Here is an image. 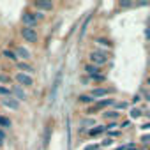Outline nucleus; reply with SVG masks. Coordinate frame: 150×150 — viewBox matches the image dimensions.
<instances>
[{"instance_id": "9b49d317", "label": "nucleus", "mask_w": 150, "mask_h": 150, "mask_svg": "<svg viewBox=\"0 0 150 150\" xmlns=\"http://www.w3.org/2000/svg\"><path fill=\"white\" fill-rule=\"evenodd\" d=\"M78 101H80L81 104H92V103H96V99H94L90 94H83V96H80Z\"/></svg>"}, {"instance_id": "5701e85b", "label": "nucleus", "mask_w": 150, "mask_h": 150, "mask_svg": "<svg viewBox=\"0 0 150 150\" xmlns=\"http://www.w3.org/2000/svg\"><path fill=\"white\" fill-rule=\"evenodd\" d=\"M101 148V145H97V143H94V145H87L85 146V150H99Z\"/></svg>"}, {"instance_id": "58836bf2", "label": "nucleus", "mask_w": 150, "mask_h": 150, "mask_svg": "<svg viewBox=\"0 0 150 150\" xmlns=\"http://www.w3.org/2000/svg\"><path fill=\"white\" fill-rule=\"evenodd\" d=\"M0 146H2V143H0Z\"/></svg>"}, {"instance_id": "c85d7f7f", "label": "nucleus", "mask_w": 150, "mask_h": 150, "mask_svg": "<svg viewBox=\"0 0 150 150\" xmlns=\"http://www.w3.org/2000/svg\"><path fill=\"white\" fill-rule=\"evenodd\" d=\"M111 143H113V139H111V138H108V139H104V141H103V146H110Z\"/></svg>"}, {"instance_id": "aec40b11", "label": "nucleus", "mask_w": 150, "mask_h": 150, "mask_svg": "<svg viewBox=\"0 0 150 150\" xmlns=\"http://www.w3.org/2000/svg\"><path fill=\"white\" fill-rule=\"evenodd\" d=\"M113 106H115V111H120V110H125V108H127V103L122 101V103H115Z\"/></svg>"}, {"instance_id": "1a4fd4ad", "label": "nucleus", "mask_w": 150, "mask_h": 150, "mask_svg": "<svg viewBox=\"0 0 150 150\" xmlns=\"http://www.w3.org/2000/svg\"><path fill=\"white\" fill-rule=\"evenodd\" d=\"M14 51H16V55H18V57H21L23 60H27V58H30V51H28L27 48H23V46H18V48H16Z\"/></svg>"}, {"instance_id": "cd10ccee", "label": "nucleus", "mask_w": 150, "mask_h": 150, "mask_svg": "<svg viewBox=\"0 0 150 150\" xmlns=\"http://www.w3.org/2000/svg\"><path fill=\"white\" fill-rule=\"evenodd\" d=\"M108 134H110L111 138H113V136L117 138V136H120V131H108Z\"/></svg>"}, {"instance_id": "6e6552de", "label": "nucleus", "mask_w": 150, "mask_h": 150, "mask_svg": "<svg viewBox=\"0 0 150 150\" xmlns=\"http://www.w3.org/2000/svg\"><path fill=\"white\" fill-rule=\"evenodd\" d=\"M85 71H87V74H90V76L101 74V67H97V65H94V64H87V65H85Z\"/></svg>"}, {"instance_id": "39448f33", "label": "nucleus", "mask_w": 150, "mask_h": 150, "mask_svg": "<svg viewBox=\"0 0 150 150\" xmlns=\"http://www.w3.org/2000/svg\"><path fill=\"white\" fill-rule=\"evenodd\" d=\"M16 81L21 87H32L34 85V78L30 76V74H25V72H18L16 74Z\"/></svg>"}, {"instance_id": "2f4dec72", "label": "nucleus", "mask_w": 150, "mask_h": 150, "mask_svg": "<svg viewBox=\"0 0 150 150\" xmlns=\"http://www.w3.org/2000/svg\"><path fill=\"white\" fill-rule=\"evenodd\" d=\"M4 139H6V132L0 129V143H4Z\"/></svg>"}, {"instance_id": "a878e982", "label": "nucleus", "mask_w": 150, "mask_h": 150, "mask_svg": "<svg viewBox=\"0 0 150 150\" xmlns=\"http://www.w3.org/2000/svg\"><path fill=\"white\" fill-rule=\"evenodd\" d=\"M97 42H101L103 46H111V42H110L108 39H97Z\"/></svg>"}, {"instance_id": "0eeeda50", "label": "nucleus", "mask_w": 150, "mask_h": 150, "mask_svg": "<svg viewBox=\"0 0 150 150\" xmlns=\"http://www.w3.org/2000/svg\"><path fill=\"white\" fill-rule=\"evenodd\" d=\"M2 104L9 110H20V101L14 99V97H4L2 99Z\"/></svg>"}, {"instance_id": "423d86ee", "label": "nucleus", "mask_w": 150, "mask_h": 150, "mask_svg": "<svg viewBox=\"0 0 150 150\" xmlns=\"http://www.w3.org/2000/svg\"><path fill=\"white\" fill-rule=\"evenodd\" d=\"M115 90L113 88H106V87H97V88H94L92 92H90V96L94 97V99H99V97H106V96H110V94H113Z\"/></svg>"}, {"instance_id": "b1692460", "label": "nucleus", "mask_w": 150, "mask_h": 150, "mask_svg": "<svg viewBox=\"0 0 150 150\" xmlns=\"http://www.w3.org/2000/svg\"><path fill=\"white\" fill-rule=\"evenodd\" d=\"M0 81H2V83H9V81H11V78L7 76V74H0Z\"/></svg>"}, {"instance_id": "2eb2a0df", "label": "nucleus", "mask_w": 150, "mask_h": 150, "mask_svg": "<svg viewBox=\"0 0 150 150\" xmlns=\"http://www.w3.org/2000/svg\"><path fill=\"white\" fill-rule=\"evenodd\" d=\"M2 57H6V58H9V60H14V62H16V58H18L16 51H11V50H4V51H2Z\"/></svg>"}, {"instance_id": "ea45409f", "label": "nucleus", "mask_w": 150, "mask_h": 150, "mask_svg": "<svg viewBox=\"0 0 150 150\" xmlns=\"http://www.w3.org/2000/svg\"><path fill=\"white\" fill-rule=\"evenodd\" d=\"M148 23H150V20H148Z\"/></svg>"}, {"instance_id": "6ab92c4d", "label": "nucleus", "mask_w": 150, "mask_h": 150, "mask_svg": "<svg viewBox=\"0 0 150 150\" xmlns=\"http://www.w3.org/2000/svg\"><path fill=\"white\" fill-rule=\"evenodd\" d=\"M0 127H11V120L6 117H0Z\"/></svg>"}, {"instance_id": "f704fd0d", "label": "nucleus", "mask_w": 150, "mask_h": 150, "mask_svg": "<svg viewBox=\"0 0 150 150\" xmlns=\"http://www.w3.org/2000/svg\"><path fill=\"white\" fill-rule=\"evenodd\" d=\"M132 103H134V104L139 103V96H134V97H132Z\"/></svg>"}, {"instance_id": "72a5a7b5", "label": "nucleus", "mask_w": 150, "mask_h": 150, "mask_svg": "<svg viewBox=\"0 0 150 150\" xmlns=\"http://www.w3.org/2000/svg\"><path fill=\"white\" fill-rule=\"evenodd\" d=\"M141 129H143V131H146V129H150V122H146V124H143V125H141Z\"/></svg>"}, {"instance_id": "c756f323", "label": "nucleus", "mask_w": 150, "mask_h": 150, "mask_svg": "<svg viewBox=\"0 0 150 150\" xmlns=\"http://www.w3.org/2000/svg\"><path fill=\"white\" fill-rule=\"evenodd\" d=\"M122 129H127V127H131V122L129 120H125V122H122V125H120Z\"/></svg>"}, {"instance_id": "7c9ffc66", "label": "nucleus", "mask_w": 150, "mask_h": 150, "mask_svg": "<svg viewBox=\"0 0 150 150\" xmlns=\"http://www.w3.org/2000/svg\"><path fill=\"white\" fill-rule=\"evenodd\" d=\"M120 7H131V2H125V0H122V2H120Z\"/></svg>"}, {"instance_id": "f03ea898", "label": "nucleus", "mask_w": 150, "mask_h": 150, "mask_svg": "<svg viewBox=\"0 0 150 150\" xmlns=\"http://www.w3.org/2000/svg\"><path fill=\"white\" fill-rule=\"evenodd\" d=\"M41 18H42L41 13H30V11H25L23 16H21V21H23L25 27H32V28H34V25L37 23V20H41Z\"/></svg>"}, {"instance_id": "393cba45", "label": "nucleus", "mask_w": 150, "mask_h": 150, "mask_svg": "<svg viewBox=\"0 0 150 150\" xmlns=\"http://www.w3.org/2000/svg\"><path fill=\"white\" fill-rule=\"evenodd\" d=\"M94 81H103L104 80V76H103V74H96V76H90Z\"/></svg>"}, {"instance_id": "473e14b6", "label": "nucleus", "mask_w": 150, "mask_h": 150, "mask_svg": "<svg viewBox=\"0 0 150 150\" xmlns=\"http://www.w3.org/2000/svg\"><path fill=\"white\" fill-rule=\"evenodd\" d=\"M143 97H145V99H146V101L150 103V92H146V90H143Z\"/></svg>"}, {"instance_id": "bb28decb", "label": "nucleus", "mask_w": 150, "mask_h": 150, "mask_svg": "<svg viewBox=\"0 0 150 150\" xmlns=\"http://www.w3.org/2000/svg\"><path fill=\"white\" fill-rule=\"evenodd\" d=\"M125 150H139L134 143H131V145H125Z\"/></svg>"}, {"instance_id": "a211bd4d", "label": "nucleus", "mask_w": 150, "mask_h": 150, "mask_svg": "<svg viewBox=\"0 0 150 150\" xmlns=\"http://www.w3.org/2000/svg\"><path fill=\"white\" fill-rule=\"evenodd\" d=\"M141 115H143V111H141L139 108H132V110H131V117H132V118H138V117H141Z\"/></svg>"}, {"instance_id": "ddd939ff", "label": "nucleus", "mask_w": 150, "mask_h": 150, "mask_svg": "<svg viewBox=\"0 0 150 150\" xmlns=\"http://www.w3.org/2000/svg\"><path fill=\"white\" fill-rule=\"evenodd\" d=\"M104 131H108L104 125H96L94 129H90V131H88V136H99V134H103Z\"/></svg>"}, {"instance_id": "f8f14e48", "label": "nucleus", "mask_w": 150, "mask_h": 150, "mask_svg": "<svg viewBox=\"0 0 150 150\" xmlns=\"http://www.w3.org/2000/svg\"><path fill=\"white\" fill-rule=\"evenodd\" d=\"M103 117H104V118H106V120H111V122H113V120H115V122H117V120H118V118H120V113H118V111H115V110H113V111H106V113H104V115H103Z\"/></svg>"}, {"instance_id": "7ed1b4c3", "label": "nucleus", "mask_w": 150, "mask_h": 150, "mask_svg": "<svg viewBox=\"0 0 150 150\" xmlns=\"http://www.w3.org/2000/svg\"><path fill=\"white\" fill-rule=\"evenodd\" d=\"M21 37L27 41V42H37V30L32 28V27H23L21 28Z\"/></svg>"}, {"instance_id": "f257e3e1", "label": "nucleus", "mask_w": 150, "mask_h": 150, "mask_svg": "<svg viewBox=\"0 0 150 150\" xmlns=\"http://www.w3.org/2000/svg\"><path fill=\"white\" fill-rule=\"evenodd\" d=\"M88 58H90V64L101 67V65H104L108 62V53L106 51H101V50H96V51H92L88 55Z\"/></svg>"}, {"instance_id": "e433bc0d", "label": "nucleus", "mask_w": 150, "mask_h": 150, "mask_svg": "<svg viewBox=\"0 0 150 150\" xmlns=\"http://www.w3.org/2000/svg\"><path fill=\"white\" fill-rule=\"evenodd\" d=\"M145 115H146V117H148V118H150V111H146V113H145Z\"/></svg>"}, {"instance_id": "4c0bfd02", "label": "nucleus", "mask_w": 150, "mask_h": 150, "mask_svg": "<svg viewBox=\"0 0 150 150\" xmlns=\"http://www.w3.org/2000/svg\"><path fill=\"white\" fill-rule=\"evenodd\" d=\"M143 150H150V148H143Z\"/></svg>"}, {"instance_id": "20e7f679", "label": "nucleus", "mask_w": 150, "mask_h": 150, "mask_svg": "<svg viewBox=\"0 0 150 150\" xmlns=\"http://www.w3.org/2000/svg\"><path fill=\"white\" fill-rule=\"evenodd\" d=\"M111 104H115V99H103V101H97L92 108H88V113L101 111V110H104V108H108V106H111Z\"/></svg>"}, {"instance_id": "4be33fe9", "label": "nucleus", "mask_w": 150, "mask_h": 150, "mask_svg": "<svg viewBox=\"0 0 150 150\" xmlns=\"http://www.w3.org/2000/svg\"><path fill=\"white\" fill-rule=\"evenodd\" d=\"M94 124H96L94 118H85V120L81 122V125H94Z\"/></svg>"}, {"instance_id": "412c9836", "label": "nucleus", "mask_w": 150, "mask_h": 150, "mask_svg": "<svg viewBox=\"0 0 150 150\" xmlns=\"http://www.w3.org/2000/svg\"><path fill=\"white\" fill-rule=\"evenodd\" d=\"M11 90L7 88V87H0V96H6V97H11Z\"/></svg>"}, {"instance_id": "dca6fc26", "label": "nucleus", "mask_w": 150, "mask_h": 150, "mask_svg": "<svg viewBox=\"0 0 150 150\" xmlns=\"http://www.w3.org/2000/svg\"><path fill=\"white\" fill-rule=\"evenodd\" d=\"M13 94H14V96L18 97V101H21V99H25V97H27V94L23 92V88H21V87H14Z\"/></svg>"}, {"instance_id": "c9c22d12", "label": "nucleus", "mask_w": 150, "mask_h": 150, "mask_svg": "<svg viewBox=\"0 0 150 150\" xmlns=\"http://www.w3.org/2000/svg\"><path fill=\"white\" fill-rule=\"evenodd\" d=\"M146 37H148V39H150V28H148V30H146Z\"/></svg>"}, {"instance_id": "9d476101", "label": "nucleus", "mask_w": 150, "mask_h": 150, "mask_svg": "<svg viewBox=\"0 0 150 150\" xmlns=\"http://www.w3.org/2000/svg\"><path fill=\"white\" fill-rule=\"evenodd\" d=\"M18 69L21 72H25V74H32L34 72V67L30 64H23V62H18Z\"/></svg>"}, {"instance_id": "f3484780", "label": "nucleus", "mask_w": 150, "mask_h": 150, "mask_svg": "<svg viewBox=\"0 0 150 150\" xmlns=\"http://www.w3.org/2000/svg\"><path fill=\"white\" fill-rule=\"evenodd\" d=\"M139 141H141V145H143L145 148H150V134H143V136L139 138Z\"/></svg>"}, {"instance_id": "4468645a", "label": "nucleus", "mask_w": 150, "mask_h": 150, "mask_svg": "<svg viewBox=\"0 0 150 150\" xmlns=\"http://www.w3.org/2000/svg\"><path fill=\"white\" fill-rule=\"evenodd\" d=\"M34 6L37 9H44V11H51L53 9V4L51 2H34Z\"/></svg>"}]
</instances>
